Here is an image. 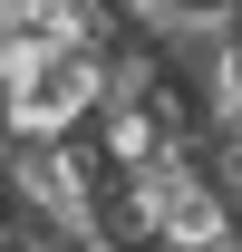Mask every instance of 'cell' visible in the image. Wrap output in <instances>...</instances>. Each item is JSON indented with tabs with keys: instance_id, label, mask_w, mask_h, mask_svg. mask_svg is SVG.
<instances>
[{
	"instance_id": "3",
	"label": "cell",
	"mask_w": 242,
	"mask_h": 252,
	"mask_svg": "<svg viewBox=\"0 0 242 252\" xmlns=\"http://www.w3.org/2000/svg\"><path fill=\"white\" fill-rule=\"evenodd\" d=\"M213 252H233V243H213Z\"/></svg>"
},
{
	"instance_id": "2",
	"label": "cell",
	"mask_w": 242,
	"mask_h": 252,
	"mask_svg": "<svg viewBox=\"0 0 242 252\" xmlns=\"http://www.w3.org/2000/svg\"><path fill=\"white\" fill-rule=\"evenodd\" d=\"M146 30H155V39H184V49H204V39L233 30V0H146Z\"/></svg>"
},
{
	"instance_id": "1",
	"label": "cell",
	"mask_w": 242,
	"mask_h": 252,
	"mask_svg": "<svg viewBox=\"0 0 242 252\" xmlns=\"http://www.w3.org/2000/svg\"><path fill=\"white\" fill-rule=\"evenodd\" d=\"M107 107V68L97 49H39V68L0 97V146H49V136H88V117Z\"/></svg>"
}]
</instances>
